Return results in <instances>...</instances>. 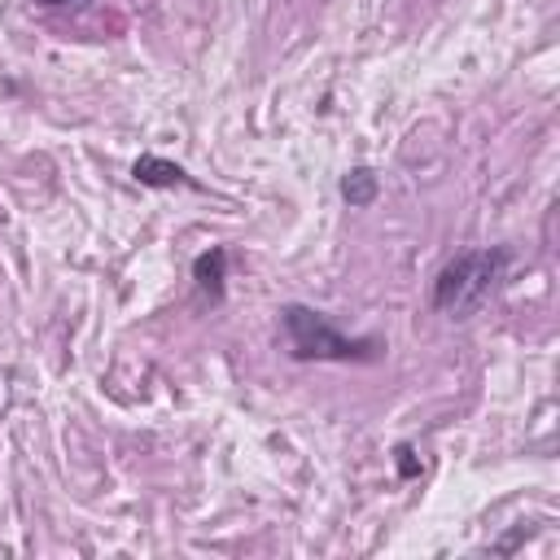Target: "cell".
<instances>
[{
	"label": "cell",
	"mask_w": 560,
	"mask_h": 560,
	"mask_svg": "<svg viewBox=\"0 0 560 560\" xmlns=\"http://www.w3.org/2000/svg\"><path fill=\"white\" fill-rule=\"evenodd\" d=\"M508 271V249L503 245H490V249H464L455 254L438 280H433V306L446 315V319H468L481 311V302L499 289Z\"/></svg>",
	"instance_id": "cell-1"
},
{
	"label": "cell",
	"mask_w": 560,
	"mask_h": 560,
	"mask_svg": "<svg viewBox=\"0 0 560 560\" xmlns=\"http://www.w3.org/2000/svg\"><path fill=\"white\" fill-rule=\"evenodd\" d=\"M284 337H289V354L311 363V359H332V363H372L381 359V341L376 337H346L332 328V319L324 311H311L302 302H289L280 311Z\"/></svg>",
	"instance_id": "cell-2"
},
{
	"label": "cell",
	"mask_w": 560,
	"mask_h": 560,
	"mask_svg": "<svg viewBox=\"0 0 560 560\" xmlns=\"http://www.w3.org/2000/svg\"><path fill=\"white\" fill-rule=\"evenodd\" d=\"M131 175H136L144 188H197V179H192V175H188L179 162H166V158H158V153L136 158Z\"/></svg>",
	"instance_id": "cell-3"
},
{
	"label": "cell",
	"mask_w": 560,
	"mask_h": 560,
	"mask_svg": "<svg viewBox=\"0 0 560 560\" xmlns=\"http://www.w3.org/2000/svg\"><path fill=\"white\" fill-rule=\"evenodd\" d=\"M192 280H197V289L210 302H223V289H228V249L223 245H210L206 254H197L192 258Z\"/></svg>",
	"instance_id": "cell-4"
},
{
	"label": "cell",
	"mask_w": 560,
	"mask_h": 560,
	"mask_svg": "<svg viewBox=\"0 0 560 560\" xmlns=\"http://www.w3.org/2000/svg\"><path fill=\"white\" fill-rule=\"evenodd\" d=\"M376 192H381V179H376V171H372V166H354V171H346V175H341V197H346L354 210L372 206V201H376Z\"/></svg>",
	"instance_id": "cell-5"
},
{
	"label": "cell",
	"mask_w": 560,
	"mask_h": 560,
	"mask_svg": "<svg viewBox=\"0 0 560 560\" xmlns=\"http://www.w3.org/2000/svg\"><path fill=\"white\" fill-rule=\"evenodd\" d=\"M394 455H398V477H416V472H420V459H416V451H411L407 442H398Z\"/></svg>",
	"instance_id": "cell-6"
},
{
	"label": "cell",
	"mask_w": 560,
	"mask_h": 560,
	"mask_svg": "<svg viewBox=\"0 0 560 560\" xmlns=\"http://www.w3.org/2000/svg\"><path fill=\"white\" fill-rule=\"evenodd\" d=\"M35 4H79V0H35Z\"/></svg>",
	"instance_id": "cell-7"
}]
</instances>
